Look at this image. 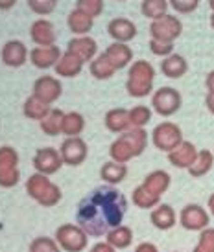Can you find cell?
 Returning a JSON list of instances; mask_svg holds the SVG:
<instances>
[{
    "instance_id": "obj_1",
    "label": "cell",
    "mask_w": 214,
    "mask_h": 252,
    "mask_svg": "<svg viewBox=\"0 0 214 252\" xmlns=\"http://www.w3.org/2000/svg\"><path fill=\"white\" fill-rule=\"evenodd\" d=\"M128 210V201L124 193L111 186H100L93 189L85 199H81L76 210L78 226L87 236L100 238L107 232L120 226Z\"/></svg>"
},
{
    "instance_id": "obj_2",
    "label": "cell",
    "mask_w": 214,
    "mask_h": 252,
    "mask_svg": "<svg viewBox=\"0 0 214 252\" xmlns=\"http://www.w3.org/2000/svg\"><path fill=\"white\" fill-rule=\"evenodd\" d=\"M153 77H155V70L148 61H137L129 68L126 89L133 98H144L151 92Z\"/></svg>"
},
{
    "instance_id": "obj_3",
    "label": "cell",
    "mask_w": 214,
    "mask_h": 252,
    "mask_svg": "<svg viewBox=\"0 0 214 252\" xmlns=\"http://www.w3.org/2000/svg\"><path fill=\"white\" fill-rule=\"evenodd\" d=\"M26 189L32 199H36L43 206H56L61 201V189L56 184H52L46 175H34L26 182Z\"/></svg>"
},
{
    "instance_id": "obj_4",
    "label": "cell",
    "mask_w": 214,
    "mask_h": 252,
    "mask_svg": "<svg viewBox=\"0 0 214 252\" xmlns=\"http://www.w3.org/2000/svg\"><path fill=\"white\" fill-rule=\"evenodd\" d=\"M89 236L78 224H61L56 230V241L67 252H81L87 249Z\"/></svg>"
},
{
    "instance_id": "obj_5",
    "label": "cell",
    "mask_w": 214,
    "mask_h": 252,
    "mask_svg": "<svg viewBox=\"0 0 214 252\" xmlns=\"http://www.w3.org/2000/svg\"><path fill=\"white\" fill-rule=\"evenodd\" d=\"M153 146L161 149V151H166V153H172L176 147H179L183 144V133L176 124L172 122H163L159 124L155 129H153Z\"/></svg>"
},
{
    "instance_id": "obj_6",
    "label": "cell",
    "mask_w": 214,
    "mask_h": 252,
    "mask_svg": "<svg viewBox=\"0 0 214 252\" xmlns=\"http://www.w3.org/2000/svg\"><path fill=\"white\" fill-rule=\"evenodd\" d=\"M179 223L185 230L190 232H203L209 228L211 214L200 204H186L179 214Z\"/></svg>"
},
{
    "instance_id": "obj_7",
    "label": "cell",
    "mask_w": 214,
    "mask_h": 252,
    "mask_svg": "<svg viewBox=\"0 0 214 252\" xmlns=\"http://www.w3.org/2000/svg\"><path fill=\"white\" fill-rule=\"evenodd\" d=\"M151 107L153 111L161 116H172L179 111L181 107V94L172 87H163L159 89L153 98H151Z\"/></svg>"
},
{
    "instance_id": "obj_8",
    "label": "cell",
    "mask_w": 214,
    "mask_h": 252,
    "mask_svg": "<svg viewBox=\"0 0 214 252\" xmlns=\"http://www.w3.org/2000/svg\"><path fill=\"white\" fill-rule=\"evenodd\" d=\"M181 32H183V24L179 22L178 17H170V15L153 21L150 26L151 39L161 42H174L181 35Z\"/></svg>"
},
{
    "instance_id": "obj_9",
    "label": "cell",
    "mask_w": 214,
    "mask_h": 252,
    "mask_svg": "<svg viewBox=\"0 0 214 252\" xmlns=\"http://www.w3.org/2000/svg\"><path fill=\"white\" fill-rule=\"evenodd\" d=\"M19 182V169H17V157L13 149L2 147L0 149V186L11 188Z\"/></svg>"
},
{
    "instance_id": "obj_10",
    "label": "cell",
    "mask_w": 214,
    "mask_h": 252,
    "mask_svg": "<svg viewBox=\"0 0 214 252\" xmlns=\"http://www.w3.org/2000/svg\"><path fill=\"white\" fill-rule=\"evenodd\" d=\"M61 158L69 166H79L87 158V144L78 136H71L61 146Z\"/></svg>"
},
{
    "instance_id": "obj_11",
    "label": "cell",
    "mask_w": 214,
    "mask_h": 252,
    "mask_svg": "<svg viewBox=\"0 0 214 252\" xmlns=\"http://www.w3.org/2000/svg\"><path fill=\"white\" fill-rule=\"evenodd\" d=\"M34 164H36V169L41 175H52V173H56L57 169L61 168L63 158H61V153H57L56 149L46 147V149L37 151Z\"/></svg>"
},
{
    "instance_id": "obj_12",
    "label": "cell",
    "mask_w": 214,
    "mask_h": 252,
    "mask_svg": "<svg viewBox=\"0 0 214 252\" xmlns=\"http://www.w3.org/2000/svg\"><path fill=\"white\" fill-rule=\"evenodd\" d=\"M198 149L194 147V144L190 142H183L179 147H176L172 153H168V160H170L172 166L181 169H188L192 166L196 158H198Z\"/></svg>"
},
{
    "instance_id": "obj_13",
    "label": "cell",
    "mask_w": 214,
    "mask_h": 252,
    "mask_svg": "<svg viewBox=\"0 0 214 252\" xmlns=\"http://www.w3.org/2000/svg\"><path fill=\"white\" fill-rule=\"evenodd\" d=\"M150 221L159 230H170L178 223V214L170 204H159L151 210Z\"/></svg>"
},
{
    "instance_id": "obj_14",
    "label": "cell",
    "mask_w": 214,
    "mask_h": 252,
    "mask_svg": "<svg viewBox=\"0 0 214 252\" xmlns=\"http://www.w3.org/2000/svg\"><path fill=\"white\" fill-rule=\"evenodd\" d=\"M107 32H109V35L113 37L116 42H126L131 41V39H135L137 35V28L135 24L128 19H113V21L109 22V26H107Z\"/></svg>"
},
{
    "instance_id": "obj_15",
    "label": "cell",
    "mask_w": 214,
    "mask_h": 252,
    "mask_svg": "<svg viewBox=\"0 0 214 252\" xmlns=\"http://www.w3.org/2000/svg\"><path fill=\"white\" fill-rule=\"evenodd\" d=\"M59 94H61V85L57 83L54 77H41L36 83V98L41 99L43 103L56 101Z\"/></svg>"
},
{
    "instance_id": "obj_16",
    "label": "cell",
    "mask_w": 214,
    "mask_h": 252,
    "mask_svg": "<svg viewBox=\"0 0 214 252\" xmlns=\"http://www.w3.org/2000/svg\"><path fill=\"white\" fill-rule=\"evenodd\" d=\"M104 56H106L107 61L114 66V70H118V68H124V66L131 61L133 52H131L124 42H114V44H111V46L106 50Z\"/></svg>"
},
{
    "instance_id": "obj_17",
    "label": "cell",
    "mask_w": 214,
    "mask_h": 252,
    "mask_svg": "<svg viewBox=\"0 0 214 252\" xmlns=\"http://www.w3.org/2000/svg\"><path fill=\"white\" fill-rule=\"evenodd\" d=\"M186 70H188L186 59L183 56H178V54H172V56L164 57L163 63H161V72L166 77H172V79H178V77L185 76Z\"/></svg>"
},
{
    "instance_id": "obj_18",
    "label": "cell",
    "mask_w": 214,
    "mask_h": 252,
    "mask_svg": "<svg viewBox=\"0 0 214 252\" xmlns=\"http://www.w3.org/2000/svg\"><path fill=\"white\" fill-rule=\"evenodd\" d=\"M144 189H148L151 195L161 197L168 189L170 186V175L163 171V169H157V171H151L150 175L144 179Z\"/></svg>"
},
{
    "instance_id": "obj_19",
    "label": "cell",
    "mask_w": 214,
    "mask_h": 252,
    "mask_svg": "<svg viewBox=\"0 0 214 252\" xmlns=\"http://www.w3.org/2000/svg\"><path fill=\"white\" fill-rule=\"evenodd\" d=\"M106 127L113 133H126L129 131V111L126 109H113L106 114Z\"/></svg>"
},
{
    "instance_id": "obj_20",
    "label": "cell",
    "mask_w": 214,
    "mask_h": 252,
    "mask_svg": "<svg viewBox=\"0 0 214 252\" xmlns=\"http://www.w3.org/2000/svg\"><path fill=\"white\" fill-rule=\"evenodd\" d=\"M106 241L114 249H128L133 243V230L126 224H120V226L107 232Z\"/></svg>"
},
{
    "instance_id": "obj_21",
    "label": "cell",
    "mask_w": 214,
    "mask_h": 252,
    "mask_svg": "<svg viewBox=\"0 0 214 252\" xmlns=\"http://www.w3.org/2000/svg\"><path fill=\"white\" fill-rule=\"evenodd\" d=\"M69 52L79 57L81 61H91L96 54V42L89 37H81V39H74L69 44Z\"/></svg>"
},
{
    "instance_id": "obj_22",
    "label": "cell",
    "mask_w": 214,
    "mask_h": 252,
    "mask_svg": "<svg viewBox=\"0 0 214 252\" xmlns=\"http://www.w3.org/2000/svg\"><path fill=\"white\" fill-rule=\"evenodd\" d=\"M128 175V166L126 164H118V162H106L100 169L102 181H106L107 184H118L126 179Z\"/></svg>"
},
{
    "instance_id": "obj_23",
    "label": "cell",
    "mask_w": 214,
    "mask_h": 252,
    "mask_svg": "<svg viewBox=\"0 0 214 252\" xmlns=\"http://www.w3.org/2000/svg\"><path fill=\"white\" fill-rule=\"evenodd\" d=\"M213 166H214V153L209 151V149H201L200 153H198L196 162L188 168V173L192 177H203L213 169Z\"/></svg>"
},
{
    "instance_id": "obj_24",
    "label": "cell",
    "mask_w": 214,
    "mask_h": 252,
    "mask_svg": "<svg viewBox=\"0 0 214 252\" xmlns=\"http://www.w3.org/2000/svg\"><path fill=\"white\" fill-rule=\"evenodd\" d=\"M109 155H111V158H113L114 162H118V164H126V162H129L131 158H135L137 157L135 151H133V147L129 146L122 136L118 138V140H114L113 144H111V147H109Z\"/></svg>"
},
{
    "instance_id": "obj_25",
    "label": "cell",
    "mask_w": 214,
    "mask_h": 252,
    "mask_svg": "<svg viewBox=\"0 0 214 252\" xmlns=\"http://www.w3.org/2000/svg\"><path fill=\"white\" fill-rule=\"evenodd\" d=\"M122 138L133 147V151H135L137 157L143 153L144 149H146V144H148V134H146L144 129H131V131H126V133L122 134Z\"/></svg>"
},
{
    "instance_id": "obj_26",
    "label": "cell",
    "mask_w": 214,
    "mask_h": 252,
    "mask_svg": "<svg viewBox=\"0 0 214 252\" xmlns=\"http://www.w3.org/2000/svg\"><path fill=\"white\" fill-rule=\"evenodd\" d=\"M168 2L166 0H143V15L153 21H159L166 17Z\"/></svg>"
},
{
    "instance_id": "obj_27",
    "label": "cell",
    "mask_w": 214,
    "mask_h": 252,
    "mask_svg": "<svg viewBox=\"0 0 214 252\" xmlns=\"http://www.w3.org/2000/svg\"><path fill=\"white\" fill-rule=\"evenodd\" d=\"M85 127V120L81 114L78 112H71V114H65L63 118V126H61V131L69 136H78Z\"/></svg>"
},
{
    "instance_id": "obj_28",
    "label": "cell",
    "mask_w": 214,
    "mask_h": 252,
    "mask_svg": "<svg viewBox=\"0 0 214 252\" xmlns=\"http://www.w3.org/2000/svg\"><path fill=\"white\" fill-rule=\"evenodd\" d=\"M81 64H83V61L79 59V57H76L74 54H67V56L59 61V64H57V74H61V76H76V74H79V70H81Z\"/></svg>"
},
{
    "instance_id": "obj_29",
    "label": "cell",
    "mask_w": 214,
    "mask_h": 252,
    "mask_svg": "<svg viewBox=\"0 0 214 252\" xmlns=\"http://www.w3.org/2000/svg\"><path fill=\"white\" fill-rule=\"evenodd\" d=\"M131 199H133L135 206H139V208H146V210H148V208H155V206H159V201H161V197L151 195L148 189H144V186H139V188L133 189Z\"/></svg>"
},
{
    "instance_id": "obj_30",
    "label": "cell",
    "mask_w": 214,
    "mask_h": 252,
    "mask_svg": "<svg viewBox=\"0 0 214 252\" xmlns=\"http://www.w3.org/2000/svg\"><path fill=\"white\" fill-rule=\"evenodd\" d=\"M71 30L76 32V33H87L89 30L93 28V17L87 15L85 11H76V13L71 15Z\"/></svg>"
},
{
    "instance_id": "obj_31",
    "label": "cell",
    "mask_w": 214,
    "mask_h": 252,
    "mask_svg": "<svg viewBox=\"0 0 214 252\" xmlns=\"http://www.w3.org/2000/svg\"><path fill=\"white\" fill-rule=\"evenodd\" d=\"M151 118V111L150 107L146 105H139V107H133L131 111H129V124L133 129H143Z\"/></svg>"
},
{
    "instance_id": "obj_32",
    "label": "cell",
    "mask_w": 214,
    "mask_h": 252,
    "mask_svg": "<svg viewBox=\"0 0 214 252\" xmlns=\"http://www.w3.org/2000/svg\"><path fill=\"white\" fill-rule=\"evenodd\" d=\"M114 66L109 61H107L106 56H100L96 61L91 63V74L94 77H98V79H109V77L114 74Z\"/></svg>"
},
{
    "instance_id": "obj_33",
    "label": "cell",
    "mask_w": 214,
    "mask_h": 252,
    "mask_svg": "<svg viewBox=\"0 0 214 252\" xmlns=\"http://www.w3.org/2000/svg\"><path fill=\"white\" fill-rule=\"evenodd\" d=\"M63 118L65 114L61 111H52L50 116L48 118L43 120V124H41V127H43L44 133L48 134H57L61 133V126H63Z\"/></svg>"
},
{
    "instance_id": "obj_34",
    "label": "cell",
    "mask_w": 214,
    "mask_h": 252,
    "mask_svg": "<svg viewBox=\"0 0 214 252\" xmlns=\"http://www.w3.org/2000/svg\"><path fill=\"white\" fill-rule=\"evenodd\" d=\"M194 252H214V228H205L200 232V241L194 247Z\"/></svg>"
},
{
    "instance_id": "obj_35",
    "label": "cell",
    "mask_w": 214,
    "mask_h": 252,
    "mask_svg": "<svg viewBox=\"0 0 214 252\" xmlns=\"http://www.w3.org/2000/svg\"><path fill=\"white\" fill-rule=\"evenodd\" d=\"M30 252H61L57 241L50 238H37L34 239V243L30 245Z\"/></svg>"
},
{
    "instance_id": "obj_36",
    "label": "cell",
    "mask_w": 214,
    "mask_h": 252,
    "mask_svg": "<svg viewBox=\"0 0 214 252\" xmlns=\"http://www.w3.org/2000/svg\"><path fill=\"white\" fill-rule=\"evenodd\" d=\"M26 116L28 118H43L44 114H48V107H44L43 101H39L37 98H32L26 101Z\"/></svg>"
},
{
    "instance_id": "obj_37",
    "label": "cell",
    "mask_w": 214,
    "mask_h": 252,
    "mask_svg": "<svg viewBox=\"0 0 214 252\" xmlns=\"http://www.w3.org/2000/svg\"><path fill=\"white\" fill-rule=\"evenodd\" d=\"M201 0H170L172 7L178 13H192L194 9H198Z\"/></svg>"
},
{
    "instance_id": "obj_38",
    "label": "cell",
    "mask_w": 214,
    "mask_h": 252,
    "mask_svg": "<svg viewBox=\"0 0 214 252\" xmlns=\"http://www.w3.org/2000/svg\"><path fill=\"white\" fill-rule=\"evenodd\" d=\"M57 57H59V52H57V50H54L50 56H41L39 50L34 52V61H36V64L39 66V68H46V66L54 64L57 61Z\"/></svg>"
},
{
    "instance_id": "obj_39",
    "label": "cell",
    "mask_w": 214,
    "mask_h": 252,
    "mask_svg": "<svg viewBox=\"0 0 214 252\" xmlns=\"http://www.w3.org/2000/svg\"><path fill=\"white\" fill-rule=\"evenodd\" d=\"M150 48L155 56L168 57V56H172V52H174V42H161V41H153V39H151Z\"/></svg>"
},
{
    "instance_id": "obj_40",
    "label": "cell",
    "mask_w": 214,
    "mask_h": 252,
    "mask_svg": "<svg viewBox=\"0 0 214 252\" xmlns=\"http://www.w3.org/2000/svg\"><path fill=\"white\" fill-rule=\"evenodd\" d=\"M79 6H81V11H85L91 17H96V15L102 13V6L104 4H102V0H81Z\"/></svg>"
},
{
    "instance_id": "obj_41",
    "label": "cell",
    "mask_w": 214,
    "mask_h": 252,
    "mask_svg": "<svg viewBox=\"0 0 214 252\" xmlns=\"http://www.w3.org/2000/svg\"><path fill=\"white\" fill-rule=\"evenodd\" d=\"M91 252H116V249L109 245L107 241H100V243H96V245L91 249Z\"/></svg>"
},
{
    "instance_id": "obj_42",
    "label": "cell",
    "mask_w": 214,
    "mask_h": 252,
    "mask_svg": "<svg viewBox=\"0 0 214 252\" xmlns=\"http://www.w3.org/2000/svg\"><path fill=\"white\" fill-rule=\"evenodd\" d=\"M135 252H159V249L153 243H148V241H144V243H141V245L137 247Z\"/></svg>"
},
{
    "instance_id": "obj_43",
    "label": "cell",
    "mask_w": 214,
    "mask_h": 252,
    "mask_svg": "<svg viewBox=\"0 0 214 252\" xmlns=\"http://www.w3.org/2000/svg\"><path fill=\"white\" fill-rule=\"evenodd\" d=\"M205 87H207L209 94H211V96H214V70L207 74V79H205Z\"/></svg>"
},
{
    "instance_id": "obj_44",
    "label": "cell",
    "mask_w": 214,
    "mask_h": 252,
    "mask_svg": "<svg viewBox=\"0 0 214 252\" xmlns=\"http://www.w3.org/2000/svg\"><path fill=\"white\" fill-rule=\"evenodd\" d=\"M205 105H207L209 112H211V114H214V96L207 94V98H205Z\"/></svg>"
},
{
    "instance_id": "obj_45",
    "label": "cell",
    "mask_w": 214,
    "mask_h": 252,
    "mask_svg": "<svg viewBox=\"0 0 214 252\" xmlns=\"http://www.w3.org/2000/svg\"><path fill=\"white\" fill-rule=\"evenodd\" d=\"M209 214H211V216H214V193L211 197H209Z\"/></svg>"
},
{
    "instance_id": "obj_46",
    "label": "cell",
    "mask_w": 214,
    "mask_h": 252,
    "mask_svg": "<svg viewBox=\"0 0 214 252\" xmlns=\"http://www.w3.org/2000/svg\"><path fill=\"white\" fill-rule=\"evenodd\" d=\"M211 28H213V30H214V13H213V15H211Z\"/></svg>"
},
{
    "instance_id": "obj_47",
    "label": "cell",
    "mask_w": 214,
    "mask_h": 252,
    "mask_svg": "<svg viewBox=\"0 0 214 252\" xmlns=\"http://www.w3.org/2000/svg\"><path fill=\"white\" fill-rule=\"evenodd\" d=\"M209 6H211V9H213V13H214V0H209Z\"/></svg>"
}]
</instances>
